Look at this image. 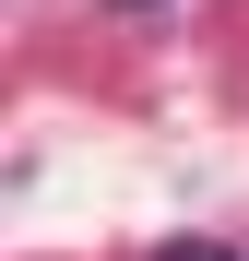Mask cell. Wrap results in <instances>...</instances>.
Listing matches in <instances>:
<instances>
[{"label": "cell", "mask_w": 249, "mask_h": 261, "mask_svg": "<svg viewBox=\"0 0 249 261\" xmlns=\"http://www.w3.org/2000/svg\"><path fill=\"white\" fill-rule=\"evenodd\" d=\"M154 261H226V249H202V238H178V249H154Z\"/></svg>", "instance_id": "1"}, {"label": "cell", "mask_w": 249, "mask_h": 261, "mask_svg": "<svg viewBox=\"0 0 249 261\" xmlns=\"http://www.w3.org/2000/svg\"><path fill=\"white\" fill-rule=\"evenodd\" d=\"M119 12H166V0H119Z\"/></svg>", "instance_id": "2"}]
</instances>
